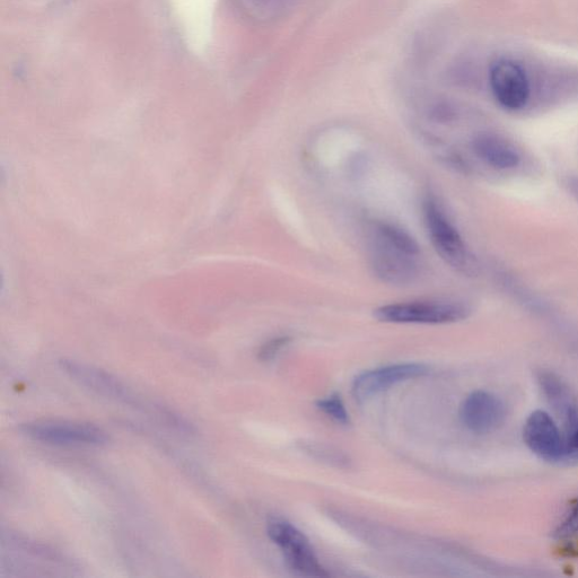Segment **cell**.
Returning <instances> with one entry per match:
<instances>
[{
    "label": "cell",
    "instance_id": "1",
    "mask_svg": "<svg viewBox=\"0 0 578 578\" xmlns=\"http://www.w3.org/2000/svg\"><path fill=\"white\" fill-rule=\"evenodd\" d=\"M423 216L429 239L446 264L463 274L474 273L475 258L472 257L457 227L433 196H428L424 200Z\"/></svg>",
    "mask_w": 578,
    "mask_h": 578
},
{
    "label": "cell",
    "instance_id": "2",
    "mask_svg": "<svg viewBox=\"0 0 578 578\" xmlns=\"http://www.w3.org/2000/svg\"><path fill=\"white\" fill-rule=\"evenodd\" d=\"M466 305L445 301H411L382 305L374 318L396 324H450L469 317Z\"/></svg>",
    "mask_w": 578,
    "mask_h": 578
},
{
    "label": "cell",
    "instance_id": "3",
    "mask_svg": "<svg viewBox=\"0 0 578 578\" xmlns=\"http://www.w3.org/2000/svg\"><path fill=\"white\" fill-rule=\"evenodd\" d=\"M267 534L282 549L289 568L297 574L309 577H328L330 574L315 555L308 538L293 524L280 519L270 520Z\"/></svg>",
    "mask_w": 578,
    "mask_h": 578
},
{
    "label": "cell",
    "instance_id": "4",
    "mask_svg": "<svg viewBox=\"0 0 578 578\" xmlns=\"http://www.w3.org/2000/svg\"><path fill=\"white\" fill-rule=\"evenodd\" d=\"M369 232L370 261L376 277L389 285L413 284L420 273L419 256L396 247L371 230Z\"/></svg>",
    "mask_w": 578,
    "mask_h": 578
},
{
    "label": "cell",
    "instance_id": "5",
    "mask_svg": "<svg viewBox=\"0 0 578 578\" xmlns=\"http://www.w3.org/2000/svg\"><path fill=\"white\" fill-rule=\"evenodd\" d=\"M30 439L52 445H102L108 442L107 433L90 424L70 422H35L20 427Z\"/></svg>",
    "mask_w": 578,
    "mask_h": 578
},
{
    "label": "cell",
    "instance_id": "6",
    "mask_svg": "<svg viewBox=\"0 0 578 578\" xmlns=\"http://www.w3.org/2000/svg\"><path fill=\"white\" fill-rule=\"evenodd\" d=\"M506 415L504 401L496 394L484 390L470 393L460 408L463 426L478 435L496 432L505 423Z\"/></svg>",
    "mask_w": 578,
    "mask_h": 578
},
{
    "label": "cell",
    "instance_id": "7",
    "mask_svg": "<svg viewBox=\"0 0 578 578\" xmlns=\"http://www.w3.org/2000/svg\"><path fill=\"white\" fill-rule=\"evenodd\" d=\"M523 440L539 459L549 463L565 462L562 429L546 411L536 410L528 417Z\"/></svg>",
    "mask_w": 578,
    "mask_h": 578
},
{
    "label": "cell",
    "instance_id": "8",
    "mask_svg": "<svg viewBox=\"0 0 578 578\" xmlns=\"http://www.w3.org/2000/svg\"><path fill=\"white\" fill-rule=\"evenodd\" d=\"M428 372L426 365L417 363L394 364L367 371L354 380L353 396L359 402L366 401L389 390L393 385L420 378Z\"/></svg>",
    "mask_w": 578,
    "mask_h": 578
},
{
    "label": "cell",
    "instance_id": "9",
    "mask_svg": "<svg viewBox=\"0 0 578 578\" xmlns=\"http://www.w3.org/2000/svg\"><path fill=\"white\" fill-rule=\"evenodd\" d=\"M490 85L504 108L519 110L529 100L530 87L523 68L512 60H499L490 70Z\"/></svg>",
    "mask_w": 578,
    "mask_h": 578
},
{
    "label": "cell",
    "instance_id": "10",
    "mask_svg": "<svg viewBox=\"0 0 578 578\" xmlns=\"http://www.w3.org/2000/svg\"><path fill=\"white\" fill-rule=\"evenodd\" d=\"M61 367L70 378L80 382L84 387L101 394V396L125 402L128 405H138L133 394L118 379L113 378L107 372L94 369L92 366L76 363L74 361H61Z\"/></svg>",
    "mask_w": 578,
    "mask_h": 578
},
{
    "label": "cell",
    "instance_id": "11",
    "mask_svg": "<svg viewBox=\"0 0 578 578\" xmlns=\"http://www.w3.org/2000/svg\"><path fill=\"white\" fill-rule=\"evenodd\" d=\"M481 160L499 170L513 169L519 165L521 157L515 147L505 139L494 135H480L472 143Z\"/></svg>",
    "mask_w": 578,
    "mask_h": 578
},
{
    "label": "cell",
    "instance_id": "12",
    "mask_svg": "<svg viewBox=\"0 0 578 578\" xmlns=\"http://www.w3.org/2000/svg\"><path fill=\"white\" fill-rule=\"evenodd\" d=\"M539 387L551 407L562 416L566 410L577 405L574 394L567 383L554 372L540 370L537 373Z\"/></svg>",
    "mask_w": 578,
    "mask_h": 578
},
{
    "label": "cell",
    "instance_id": "13",
    "mask_svg": "<svg viewBox=\"0 0 578 578\" xmlns=\"http://www.w3.org/2000/svg\"><path fill=\"white\" fill-rule=\"evenodd\" d=\"M565 462L578 464V404L562 415Z\"/></svg>",
    "mask_w": 578,
    "mask_h": 578
},
{
    "label": "cell",
    "instance_id": "14",
    "mask_svg": "<svg viewBox=\"0 0 578 578\" xmlns=\"http://www.w3.org/2000/svg\"><path fill=\"white\" fill-rule=\"evenodd\" d=\"M317 407L323 414L335 420L336 423L344 426L350 424L348 411L338 394H332L328 398L320 399L317 401Z\"/></svg>",
    "mask_w": 578,
    "mask_h": 578
},
{
    "label": "cell",
    "instance_id": "15",
    "mask_svg": "<svg viewBox=\"0 0 578 578\" xmlns=\"http://www.w3.org/2000/svg\"><path fill=\"white\" fill-rule=\"evenodd\" d=\"M578 533V498L568 507L563 519L558 523L554 538L564 540Z\"/></svg>",
    "mask_w": 578,
    "mask_h": 578
},
{
    "label": "cell",
    "instance_id": "16",
    "mask_svg": "<svg viewBox=\"0 0 578 578\" xmlns=\"http://www.w3.org/2000/svg\"><path fill=\"white\" fill-rule=\"evenodd\" d=\"M304 450L310 453L313 458L323 462L337 464L338 467L347 466V462H349L343 453L331 450L328 448V446H323L320 444H306L304 445Z\"/></svg>",
    "mask_w": 578,
    "mask_h": 578
},
{
    "label": "cell",
    "instance_id": "17",
    "mask_svg": "<svg viewBox=\"0 0 578 578\" xmlns=\"http://www.w3.org/2000/svg\"><path fill=\"white\" fill-rule=\"evenodd\" d=\"M292 338L288 336H280L267 341L266 344L262 345L258 358L261 362L273 361L276 356L282 352L289 344H291Z\"/></svg>",
    "mask_w": 578,
    "mask_h": 578
},
{
    "label": "cell",
    "instance_id": "18",
    "mask_svg": "<svg viewBox=\"0 0 578 578\" xmlns=\"http://www.w3.org/2000/svg\"><path fill=\"white\" fill-rule=\"evenodd\" d=\"M567 187L569 192H571L578 201V177L569 178L567 181Z\"/></svg>",
    "mask_w": 578,
    "mask_h": 578
}]
</instances>
